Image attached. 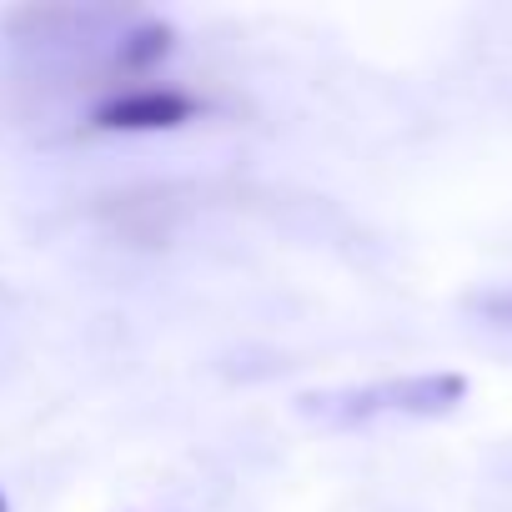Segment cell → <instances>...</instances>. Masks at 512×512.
I'll return each instance as SVG.
<instances>
[{
	"instance_id": "6da1fadb",
	"label": "cell",
	"mask_w": 512,
	"mask_h": 512,
	"mask_svg": "<svg viewBox=\"0 0 512 512\" xmlns=\"http://www.w3.org/2000/svg\"><path fill=\"white\" fill-rule=\"evenodd\" d=\"M462 397H467L462 372H422V377L347 387V392H317V397H302V407L322 422L352 427V422H377V417H442Z\"/></svg>"
},
{
	"instance_id": "7a4b0ae2",
	"label": "cell",
	"mask_w": 512,
	"mask_h": 512,
	"mask_svg": "<svg viewBox=\"0 0 512 512\" xmlns=\"http://www.w3.org/2000/svg\"><path fill=\"white\" fill-rule=\"evenodd\" d=\"M201 106L181 91H131V96H111L96 111L101 131H171L186 126Z\"/></svg>"
},
{
	"instance_id": "3957f363",
	"label": "cell",
	"mask_w": 512,
	"mask_h": 512,
	"mask_svg": "<svg viewBox=\"0 0 512 512\" xmlns=\"http://www.w3.org/2000/svg\"><path fill=\"white\" fill-rule=\"evenodd\" d=\"M171 46H176V31L166 21H146L131 36H121V66L126 71H151L156 61L171 56Z\"/></svg>"
},
{
	"instance_id": "277c9868",
	"label": "cell",
	"mask_w": 512,
	"mask_h": 512,
	"mask_svg": "<svg viewBox=\"0 0 512 512\" xmlns=\"http://www.w3.org/2000/svg\"><path fill=\"white\" fill-rule=\"evenodd\" d=\"M477 312L492 317V322H502V327H512V292H492V297H482Z\"/></svg>"
},
{
	"instance_id": "5b68a950",
	"label": "cell",
	"mask_w": 512,
	"mask_h": 512,
	"mask_svg": "<svg viewBox=\"0 0 512 512\" xmlns=\"http://www.w3.org/2000/svg\"><path fill=\"white\" fill-rule=\"evenodd\" d=\"M0 512H11V507H6V497H0Z\"/></svg>"
}]
</instances>
